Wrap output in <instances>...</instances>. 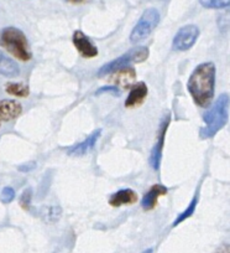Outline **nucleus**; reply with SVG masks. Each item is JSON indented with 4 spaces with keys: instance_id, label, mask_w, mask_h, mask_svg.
Segmentation results:
<instances>
[{
    "instance_id": "nucleus-11",
    "label": "nucleus",
    "mask_w": 230,
    "mask_h": 253,
    "mask_svg": "<svg viewBox=\"0 0 230 253\" xmlns=\"http://www.w3.org/2000/svg\"><path fill=\"white\" fill-rule=\"evenodd\" d=\"M137 201V195L134 190L122 189L109 198V204L113 208H120L123 205H132Z\"/></svg>"
},
{
    "instance_id": "nucleus-6",
    "label": "nucleus",
    "mask_w": 230,
    "mask_h": 253,
    "mask_svg": "<svg viewBox=\"0 0 230 253\" xmlns=\"http://www.w3.org/2000/svg\"><path fill=\"white\" fill-rule=\"evenodd\" d=\"M199 36V29L196 25L182 26L172 41V47L176 51H187L192 47Z\"/></svg>"
},
{
    "instance_id": "nucleus-21",
    "label": "nucleus",
    "mask_w": 230,
    "mask_h": 253,
    "mask_svg": "<svg viewBox=\"0 0 230 253\" xmlns=\"http://www.w3.org/2000/svg\"><path fill=\"white\" fill-rule=\"evenodd\" d=\"M103 92H111V93H114V94H118L119 93V89H118L117 87H103V88L98 89V91L96 92V94L103 93Z\"/></svg>"
},
{
    "instance_id": "nucleus-24",
    "label": "nucleus",
    "mask_w": 230,
    "mask_h": 253,
    "mask_svg": "<svg viewBox=\"0 0 230 253\" xmlns=\"http://www.w3.org/2000/svg\"><path fill=\"white\" fill-rule=\"evenodd\" d=\"M142 253H154V251H152V248H149V250L144 251V252H142Z\"/></svg>"
},
{
    "instance_id": "nucleus-16",
    "label": "nucleus",
    "mask_w": 230,
    "mask_h": 253,
    "mask_svg": "<svg viewBox=\"0 0 230 253\" xmlns=\"http://www.w3.org/2000/svg\"><path fill=\"white\" fill-rule=\"evenodd\" d=\"M5 91L6 93H9L10 96L14 97H20V98H26V97L30 94V89L26 84H8L5 86Z\"/></svg>"
},
{
    "instance_id": "nucleus-8",
    "label": "nucleus",
    "mask_w": 230,
    "mask_h": 253,
    "mask_svg": "<svg viewBox=\"0 0 230 253\" xmlns=\"http://www.w3.org/2000/svg\"><path fill=\"white\" fill-rule=\"evenodd\" d=\"M73 45L82 57L93 58L98 55V48L91 41V39L82 31L77 30L73 34Z\"/></svg>"
},
{
    "instance_id": "nucleus-1",
    "label": "nucleus",
    "mask_w": 230,
    "mask_h": 253,
    "mask_svg": "<svg viewBox=\"0 0 230 253\" xmlns=\"http://www.w3.org/2000/svg\"><path fill=\"white\" fill-rule=\"evenodd\" d=\"M187 89L195 103L202 108L212 104L215 91V66L213 62L198 65L191 74Z\"/></svg>"
},
{
    "instance_id": "nucleus-13",
    "label": "nucleus",
    "mask_w": 230,
    "mask_h": 253,
    "mask_svg": "<svg viewBox=\"0 0 230 253\" xmlns=\"http://www.w3.org/2000/svg\"><path fill=\"white\" fill-rule=\"evenodd\" d=\"M147 93H149V89H147L146 84L145 82H139L137 84L132 86L129 97L125 101V107L132 108V107L140 106L147 97Z\"/></svg>"
},
{
    "instance_id": "nucleus-3",
    "label": "nucleus",
    "mask_w": 230,
    "mask_h": 253,
    "mask_svg": "<svg viewBox=\"0 0 230 253\" xmlns=\"http://www.w3.org/2000/svg\"><path fill=\"white\" fill-rule=\"evenodd\" d=\"M0 45L18 60L30 61L33 58L30 45L25 34L14 26H8L0 33Z\"/></svg>"
},
{
    "instance_id": "nucleus-12",
    "label": "nucleus",
    "mask_w": 230,
    "mask_h": 253,
    "mask_svg": "<svg viewBox=\"0 0 230 253\" xmlns=\"http://www.w3.org/2000/svg\"><path fill=\"white\" fill-rule=\"evenodd\" d=\"M168 193V190H167L166 186L161 184L154 185V186L150 189L149 193H146L144 195L141 200V206L144 210H152L155 209V206L157 205V201L159 199L161 198L162 195H166Z\"/></svg>"
},
{
    "instance_id": "nucleus-7",
    "label": "nucleus",
    "mask_w": 230,
    "mask_h": 253,
    "mask_svg": "<svg viewBox=\"0 0 230 253\" xmlns=\"http://www.w3.org/2000/svg\"><path fill=\"white\" fill-rule=\"evenodd\" d=\"M169 124V116H166L162 121L161 126L159 129V135H157V142L155 144L154 149H152L151 155H150L149 163L154 170H159L160 164H161V157H162V149H164V135H166V130L168 128Z\"/></svg>"
},
{
    "instance_id": "nucleus-9",
    "label": "nucleus",
    "mask_w": 230,
    "mask_h": 253,
    "mask_svg": "<svg viewBox=\"0 0 230 253\" xmlns=\"http://www.w3.org/2000/svg\"><path fill=\"white\" fill-rule=\"evenodd\" d=\"M23 113V106L14 99L0 101V121H14Z\"/></svg>"
},
{
    "instance_id": "nucleus-19",
    "label": "nucleus",
    "mask_w": 230,
    "mask_h": 253,
    "mask_svg": "<svg viewBox=\"0 0 230 253\" xmlns=\"http://www.w3.org/2000/svg\"><path fill=\"white\" fill-rule=\"evenodd\" d=\"M14 198H15V190L10 186L4 187L1 195H0V201L3 204H10L14 200Z\"/></svg>"
},
{
    "instance_id": "nucleus-10",
    "label": "nucleus",
    "mask_w": 230,
    "mask_h": 253,
    "mask_svg": "<svg viewBox=\"0 0 230 253\" xmlns=\"http://www.w3.org/2000/svg\"><path fill=\"white\" fill-rule=\"evenodd\" d=\"M100 129L94 130V132L92 133L91 135H88L83 142L72 147L71 149L68 150V155H72V157H83V155H86L87 153L91 152L94 148V145L97 144L99 137H100Z\"/></svg>"
},
{
    "instance_id": "nucleus-4",
    "label": "nucleus",
    "mask_w": 230,
    "mask_h": 253,
    "mask_svg": "<svg viewBox=\"0 0 230 253\" xmlns=\"http://www.w3.org/2000/svg\"><path fill=\"white\" fill-rule=\"evenodd\" d=\"M149 55L150 51L146 46H137V47L131 48L130 51L125 52L124 55L119 56L118 58L105 63L103 67H100V70L98 71V76H108V75H111L113 72H117L119 70L130 67L134 63L144 62V61L147 60Z\"/></svg>"
},
{
    "instance_id": "nucleus-20",
    "label": "nucleus",
    "mask_w": 230,
    "mask_h": 253,
    "mask_svg": "<svg viewBox=\"0 0 230 253\" xmlns=\"http://www.w3.org/2000/svg\"><path fill=\"white\" fill-rule=\"evenodd\" d=\"M30 201H31V189H28L24 191L23 196L20 199V204L24 209H28L30 206Z\"/></svg>"
},
{
    "instance_id": "nucleus-14",
    "label": "nucleus",
    "mask_w": 230,
    "mask_h": 253,
    "mask_svg": "<svg viewBox=\"0 0 230 253\" xmlns=\"http://www.w3.org/2000/svg\"><path fill=\"white\" fill-rule=\"evenodd\" d=\"M114 75L110 79V81L113 82L115 86L123 87V88H129L134 84L135 79H136V72L131 67H127V69L119 70L117 72H113Z\"/></svg>"
},
{
    "instance_id": "nucleus-23",
    "label": "nucleus",
    "mask_w": 230,
    "mask_h": 253,
    "mask_svg": "<svg viewBox=\"0 0 230 253\" xmlns=\"http://www.w3.org/2000/svg\"><path fill=\"white\" fill-rule=\"evenodd\" d=\"M67 1L71 4H84V3H87L88 0H67Z\"/></svg>"
},
{
    "instance_id": "nucleus-2",
    "label": "nucleus",
    "mask_w": 230,
    "mask_h": 253,
    "mask_svg": "<svg viewBox=\"0 0 230 253\" xmlns=\"http://www.w3.org/2000/svg\"><path fill=\"white\" fill-rule=\"evenodd\" d=\"M228 119H229V96L223 93L214 106L210 107L209 111L203 116L204 126L200 129V137L203 139L213 138L222 128H224L225 124L228 123Z\"/></svg>"
},
{
    "instance_id": "nucleus-17",
    "label": "nucleus",
    "mask_w": 230,
    "mask_h": 253,
    "mask_svg": "<svg viewBox=\"0 0 230 253\" xmlns=\"http://www.w3.org/2000/svg\"><path fill=\"white\" fill-rule=\"evenodd\" d=\"M197 204H198V199H197V196H195V198H193V200L191 201L190 205H188V208L186 209L182 213H180V215L177 216V218H176L175 222H173V227H176V226L180 225L181 222H183V221L187 220L188 217H191V216L193 215V212H195Z\"/></svg>"
},
{
    "instance_id": "nucleus-25",
    "label": "nucleus",
    "mask_w": 230,
    "mask_h": 253,
    "mask_svg": "<svg viewBox=\"0 0 230 253\" xmlns=\"http://www.w3.org/2000/svg\"><path fill=\"white\" fill-rule=\"evenodd\" d=\"M0 122H1V121H0Z\"/></svg>"
},
{
    "instance_id": "nucleus-15",
    "label": "nucleus",
    "mask_w": 230,
    "mask_h": 253,
    "mask_svg": "<svg viewBox=\"0 0 230 253\" xmlns=\"http://www.w3.org/2000/svg\"><path fill=\"white\" fill-rule=\"evenodd\" d=\"M0 75L5 77H18L20 75L19 65L0 51Z\"/></svg>"
},
{
    "instance_id": "nucleus-5",
    "label": "nucleus",
    "mask_w": 230,
    "mask_h": 253,
    "mask_svg": "<svg viewBox=\"0 0 230 253\" xmlns=\"http://www.w3.org/2000/svg\"><path fill=\"white\" fill-rule=\"evenodd\" d=\"M160 23V13L157 9L149 8L144 11L140 20L132 29L131 34H130V41L132 43H137L140 41L145 40L149 38L150 34L156 29V26Z\"/></svg>"
},
{
    "instance_id": "nucleus-22",
    "label": "nucleus",
    "mask_w": 230,
    "mask_h": 253,
    "mask_svg": "<svg viewBox=\"0 0 230 253\" xmlns=\"http://www.w3.org/2000/svg\"><path fill=\"white\" fill-rule=\"evenodd\" d=\"M214 253H229V245H224L219 248V250L215 251Z\"/></svg>"
},
{
    "instance_id": "nucleus-18",
    "label": "nucleus",
    "mask_w": 230,
    "mask_h": 253,
    "mask_svg": "<svg viewBox=\"0 0 230 253\" xmlns=\"http://www.w3.org/2000/svg\"><path fill=\"white\" fill-rule=\"evenodd\" d=\"M199 3L207 9H223L229 6L230 0H199Z\"/></svg>"
}]
</instances>
